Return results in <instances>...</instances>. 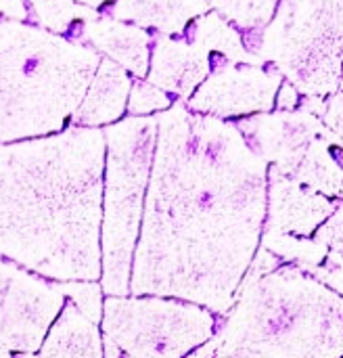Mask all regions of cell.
Wrapping results in <instances>:
<instances>
[{"mask_svg": "<svg viewBox=\"0 0 343 358\" xmlns=\"http://www.w3.org/2000/svg\"><path fill=\"white\" fill-rule=\"evenodd\" d=\"M327 124L343 138V92L335 94L329 103H327V113H325Z\"/></svg>", "mask_w": 343, "mask_h": 358, "instance_id": "6da1fadb", "label": "cell"}, {"mask_svg": "<svg viewBox=\"0 0 343 358\" xmlns=\"http://www.w3.org/2000/svg\"><path fill=\"white\" fill-rule=\"evenodd\" d=\"M283 94H285V99H279V107H283V109H291V107H295L298 92H295L291 86H285V88H283Z\"/></svg>", "mask_w": 343, "mask_h": 358, "instance_id": "7a4b0ae2", "label": "cell"}]
</instances>
